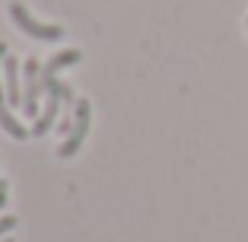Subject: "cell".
Returning a JSON list of instances; mask_svg holds the SVG:
<instances>
[{"label":"cell","mask_w":248,"mask_h":242,"mask_svg":"<svg viewBox=\"0 0 248 242\" xmlns=\"http://www.w3.org/2000/svg\"><path fill=\"white\" fill-rule=\"evenodd\" d=\"M80 58H83V51H77V48H67V51H58L54 58H48L42 64V86L48 89L54 80H58V74L64 70V67H73Z\"/></svg>","instance_id":"277c9868"},{"label":"cell","mask_w":248,"mask_h":242,"mask_svg":"<svg viewBox=\"0 0 248 242\" xmlns=\"http://www.w3.org/2000/svg\"><path fill=\"white\" fill-rule=\"evenodd\" d=\"M3 242H13V239H10V236H7V239H3Z\"/></svg>","instance_id":"8fae6325"},{"label":"cell","mask_w":248,"mask_h":242,"mask_svg":"<svg viewBox=\"0 0 248 242\" xmlns=\"http://www.w3.org/2000/svg\"><path fill=\"white\" fill-rule=\"evenodd\" d=\"M3 77H7V105L22 109V67L13 54H7L3 61Z\"/></svg>","instance_id":"8992f818"},{"label":"cell","mask_w":248,"mask_h":242,"mask_svg":"<svg viewBox=\"0 0 248 242\" xmlns=\"http://www.w3.org/2000/svg\"><path fill=\"white\" fill-rule=\"evenodd\" d=\"M0 128H3L13 140H26L29 137V128H22V121L10 112V105H0Z\"/></svg>","instance_id":"52a82bcc"},{"label":"cell","mask_w":248,"mask_h":242,"mask_svg":"<svg viewBox=\"0 0 248 242\" xmlns=\"http://www.w3.org/2000/svg\"><path fill=\"white\" fill-rule=\"evenodd\" d=\"M42 93H45V86H42V64H38L35 58H29L26 64H22V112L35 121L38 118V112H42Z\"/></svg>","instance_id":"6da1fadb"},{"label":"cell","mask_w":248,"mask_h":242,"mask_svg":"<svg viewBox=\"0 0 248 242\" xmlns=\"http://www.w3.org/2000/svg\"><path fill=\"white\" fill-rule=\"evenodd\" d=\"M245 26H248V19H245Z\"/></svg>","instance_id":"7c38bea8"},{"label":"cell","mask_w":248,"mask_h":242,"mask_svg":"<svg viewBox=\"0 0 248 242\" xmlns=\"http://www.w3.org/2000/svg\"><path fill=\"white\" fill-rule=\"evenodd\" d=\"M10 16H13V22L19 26L26 35L38 38V42H58V38H64V29L61 26H48V22H38L35 16L29 13V10L22 7V3H10Z\"/></svg>","instance_id":"3957f363"},{"label":"cell","mask_w":248,"mask_h":242,"mask_svg":"<svg viewBox=\"0 0 248 242\" xmlns=\"http://www.w3.org/2000/svg\"><path fill=\"white\" fill-rule=\"evenodd\" d=\"M48 99H45L42 112H38V118L32 121V137H45V134L54 128V121H58V109L64 105V96H54V93H45Z\"/></svg>","instance_id":"5b68a950"},{"label":"cell","mask_w":248,"mask_h":242,"mask_svg":"<svg viewBox=\"0 0 248 242\" xmlns=\"http://www.w3.org/2000/svg\"><path fill=\"white\" fill-rule=\"evenodd\" d=\"M73 115H77V121H73V131L67 134L64 144L58 147V156H61V160H70V156L83 147V140H86L89 121H93V105H89V99H77V105H73Z\"/></svg>","instance_id":"7a4b0ae2"},{"label":"cell","mask_w":248,"mask_h":242,"mask_svg":"<svg viewBox=\"0 0 248 242\" xmlns=\"http://www.w3.org/2000/svg\"><path fill=\"white\" fill-rule=\"evenodd\" d=\"M7 42H0V74H3V61H7ZM0 105H7V89H3V83H0Z\"/></svg>","instance_id":"ba28073f"},{"label":"cell","mask_w":248,"mask_h":242,"mask_svg":"<svg viewBox=\"0 0 248 242\" xmlns=\"http://www.w3.org/2000/svg\"><path fill=\"white\" fill-rule=\"evenodd\" d=\"M16 226V217H10V213H3V217H0V242L7 239L10 236V229Z\"/></svg>","instance_id":"9c48e42d"},{"label":"cell","mask_w":248,"mask_h":242,"mask_svg":"<svg viewBox=\"0 0 248 242\" xmlns=\"http://www.w3.org/2000/svg\"><path fill=\"white\" fill-rule=\"evenodd\" d=\"M7 194H10V185H7V178H0V207L7 204Z\"/></svg>","instance_id":"30bf717a"}]
</instances>
